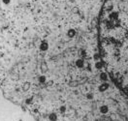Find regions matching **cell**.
Instances as JSON below:
<instances>
[{
	"label": "cell",
	"mask_w": 128,
	"mask_h": 121,
	"mask_svg": "<svg viewBox=\"0 0 128 121\" xmlns=\"http://www.w3.org/2000/svg\"><path fill=\"white\" fill-rule=\"evenodd\" d=\"M101 63L120 91L128 97V0H105L97 23Z\"/></svg>",
	"instance_id": "obj_1"
}]
</instances>
